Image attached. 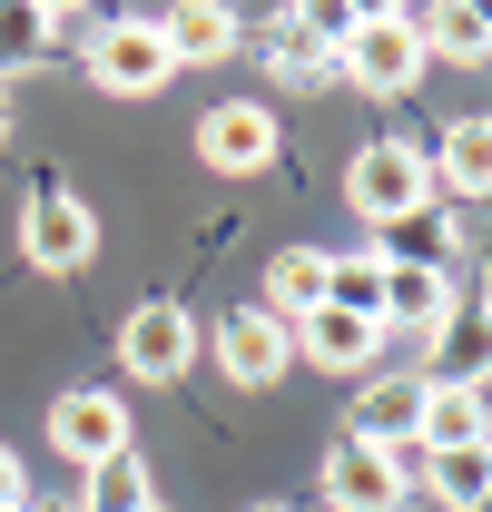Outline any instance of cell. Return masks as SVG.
Returning a JSON list of instances; mask_svg holds the SVG:
<instances>
[{
    "mask_svg": "<svg viewBox=\"0 0 492 512\" xmlns=\"http://www.w3.org/2000/svg\"><path fill=\"white\" fill-rule=\"evenodd\" d=\"M335 79H355L365 99H414V79H424V40H414V10L355 0V30H345V50H335Z\"/></svg>",
    "mask_w": 492,
    "mask_h": 512,
    "instance_id": "cell-1",
    "label": "cell"
},
{
    "mask_svg": "<svg viewBox=\"0 0 492 512\" xmlns=\"http://www.w3.org/2000/svg\"><path fill=\"white\" fill-rule=\"evenodd\" d=\"M79 60H89V89H109V99H158V89L178 79V60H168V40H158L148 10L99 20V30L79 40Z\"/></svg>",
    "mask_w": 492,
    "mask_h": 512,
    "instance_id": "cell-2",
    "label": "cell"
},
{
    "mask_svg": "<svg viewBox=\"0 0 492 512\" xmlns=\"http://www.w3.org/2000/svg\"><path fill=\"white\" fill-rule=\"evenodd\" d=\"M345 197H355V217H365V227H394V217L433 207L424 148H414V138H365V148L345 158Z\"/></svg>",
    "mask_w": 492,
    "mask_h": 512,
    "instance_id": "cell-3",
    "label": "cell"
},
{
    "mask_svg": "<svg viewBox=\"0 0 492 512\" xmlns=\"http://www.w3.org/2000/svg\"><path fill=\"white\" fill-rule=\"evenodd\" d=\"M99 256V217H89V197L79 188H30V207H20V266H40V276H79Z\"/></svg>",
    "mask_w": 492,
    "mask_h": 512,
    "instance_id": "cell-4",
    "label": "cell"
},
{
    "mask_svg": "<svg viewBox=\"0 0 492 512\" xmlns=\"http://www.w3.org/2000/svg\"><path fill=\"white\" fill-rule=\"evenodd\" d=\"M315 493H325V512H404V503H414V473H404V453L325 444V463H315Z\"/></svg>",
    "mask_w": 492,
    "mask_h": 512,
    "instance_id": "cell-5",
    "label": "cell"
},
{
    "mask_svg": "<svg viewBox=\"0 0 492 512\" xmlns=\"http://www.w3.org/2000/svg\"><path fill=\"white\" fill-rule=\"evenodd\" d=\"M345 30H355V0H306V10H276V20H266V69H276V79H335Z\"/></svg>",
    "mask_w": 492,
    "mask_h": 512,
    "instance_id": "cell-6",
    "label": "cell"
},
{
    "mask_svg": "<svg viewBox=\"0 0 492 512\" xmlns=\"http://www.w3.org/2000/svg\"><path fill=\"white\" fill-rule=\"evenodd\" d=\"M197 355H217V375H227V384L266 394V384L296 365V325H276L266 306H237V316L217 325V335H197Z\"/></svg>",
    "mask_w": 492,
    "mask_h": 512,
    "instance_id": "cell-7",
    "label": "cell"
},
{
    "mask_svg": "<svg viewBox=\"0 0 492 512\" xmlns=\"http://www.w3.org/2000/svg\"><path fill=\"white\" fill-rule=\"evenodd\" d=\"M119 365H128L138 384H178L187 365H197V316H187L178 296L128 306V325H119Z\"/></svg>",
    "mask_w": 492,
    "mask_h": 512,
    "instance_id": "cell-8",
    "label": "cell"
},
{
    "mask_svg": "<svg viewBox=\"0 0 492 512\" xmlns=\"http://www.w3.org/2000/svg\"><path fill=\"white\" fill-rule=\"evenodd\" d=\"M50 453L60 463H109V453H128V404L109 394V384H69L60 404H50Z\"/></svg>",
    "mask_w": 492,
    "mask_h": 512,
    "instance_id": "cell-9",
    "label": "cell"
},
{
    "mask_svg": "<svg viewBox=\"0 0 492 512\" xmlns=\"http://www.w3.org/2000/svg\"><path fill=\"white\" fill-rule=\"evenodd\" d=\"M197 158H207L217 178H256V168L276 158V109H266V99H217V109L197 119Z\"/></svg>",
    "mask_w": 492,
    "mask_h": 512,
    "instance_id": "cell-10",
    "label": "cell"
},
{
    "mask_svg": "<svg viewBox=\"0 0 492 512\" xmlns=\"http://www.w3.org/2000/svg\"><path fill=\"white\" fill-rule=\"evenodd\" d=\"M374 266H414V276H463V217L453 207H414L394 227H374Z\"/></svg>",
    "mask_w": 492,
    "mask_h": 512,
    "instance_id": "cell-11",
    "label": "cell"
},
{
    "mask_svg": "<svg viewBox=\"0 0 492 512\" xmlns=\"http://www.w3.org/2000/svg\"><path fill=\"white\" fill-rule=\"evenodd\" d=\"M414 414H424V375H365L355 384V434L345 444H374V453H414Z\"/></svg>",
    "mask_w": 492,
    "mask_h": 512,
    "instance_id": "cell-12",
    "label": "cell"
},
{
    "mask_svg": "<svg viewBox=\"0 0 492 512\" xmlns=\"http://www.w3.org/2000/svg\"><path fill=\"white\" fill-rule=\"evenodd\" d=\"M463 306V276H414V266H384V345H424L433 325Z\"/></svg>",
    "mask_w": 492,
    "mask_h": 512,
    "instance_id": "cell-13",
    "label": "cell"
},
{
    "mask_svg": "<svg viewBox=\"0 0 492 512\" xmlns=\"http://www.w3.org/2000/svg\"><path fill=\"white\" fill-rule=\"evenodd\" d=\"M424 168H433V207H473L483 197V178H492V128L483 119H443V138L424 148Z\"/></svg>",
    "mask_w": 492,
    "mask_h": 512,
    "instance_id": "cell-14",
    "label": "cell"
},
{
    "mask_svg": "<svg viewBox=\"0 0 492 512\" xmlns=\"http://www.w3.org/2000/svg\"><path fill=\"white\" fill-rule=\"evenodd\" d=\"M414 444H424V453H463V444H483V375H424Z\"/></svg>",
    "mask_w": 492,
    "mask_h": 512,
    "instance_id": "cell-15",
    "label": "cell"
},
{
    "mask_svg": "<svg viewBox=\"0 0 492 512\" xmlns=\"http://www.w3.org/2000/svg\"><path fill=\"white\" fill-rule=\"evenodd\" d=\"M158 20V40H168V60L178 69H207V60H237L246 20L237 10H217V0H178V10H148Z\"/></svg>",
    "mask_w": 492,
    "mask_h": 512,
    "instance_id": "cell-16",
    "label": "cell"
},
{
    "mask_svg": "<svg viewBox=\"0 0 492 512\" xmlns=\"http://www.w3.org/2000/svg\"><path fill=\"white\" fill-rule=\"evenodd\" d=\"M296 355L325 365V375H374V355H384V325L374 316H335V306H315L296 325Z\"/></svg>",
    "mask_w": 492,
    "mask_h": 512,
    "instance_id": "cell-17",
    "label": "cell"
},
{
    "mask_svg": "<svg viewBox=\"0 0 492 512\" xmlns=\"http://www.w3.org/2000/svg\"><path fill=\"white\" fill-rule=\"evenodd\" d=\"M414 40H424V60L483 69V50H492V20L473 10V0H443V10H414Z\"/></svg>",
    "mask_w": 492,
    "mask_h": 512,
    "instance_id": "cell-18",
    "label": "cell"
},
{
    "mask_svg": "<svg viewBox=\"0 0 492 512\" xmlns=\"http://www.w3.org/2000/svg\"><path fill=\"white\" fill-rule=\"evenodd\" d=\"M148 503H158V473H148V453H138V444L79 473V512H148Z\"/></svg>",
    "mask_w": 492,
    "mask_h": 512,
    "instance_id": "cell-19",
    "label": "cell"
},
{
    "mask_svg": "<svg viewBox=\"0 0 492 512\" xmlns=\"http://www.w3.org/2000/svg\"><path fill=\"white\" fill-rule=\"evenodd\" d=\"M325 256L335 247H286L276 266H266V316L276 325H306L315 306H325Z\"/></svg>",
    "mask_w": 492,
    "mask_h": 512,
    "instance_id": "cell-20",
    "label": "cell"
},
{
    "mask_svg": "<svg viewBox=\"0 0 492 512\" xmlns=\"http://www.w3.org/2000/svg\"><path fill=\"white\" fill-rule=\"evenodd\" d=\"M424 493H433L443 512H483V503H492V453H483V444L424 453Z\"/></svg>",
    "mask_w": 492,
    "mask_h": 512,
    "instance_id": "cell-21",
    "label": "cell"
},
{
    "mask_svg": "<svg viewBox=\"0 0 492 512\" xmlns=\"http://www.w3.org/2000/svg\"><path fill=\"white\" fill-rule=\"evenodd\" d=\"M50 50H60L50 0H0V69H40Z\"/></svg>",
    "mask_w": 492,
    "mask_h": 512,
    "instance_id": "cell-22",
    "label": "cell"
},
{
    "mask_svg": "<svg viewBox=\"0 0 492 512\" xmlns=\"http://www.w3.org/2000/svg\"><path fill=\"white\" fill-rule=\"evenodd\" d=\"M325 306L335 316H384V266L374 256H325Z\"/></svg>",
    "mask_w": 492,
    "mask_h": 512,
    "instance_id": "cell-23",
    "label": "cell"
},
{
    "mask_svg": "<svg viewBox=\"0 0 492 512\" xmlns=\"http://www.w3.org/2000/svg\"><path fill=\"white\" fill-rule=\"evenodd\" d=\"M0 503H30V463H20L10 444H0Z\"/></svg>",
    "mask_w": 492,
    "mask_h": 512,
    "instance_id": "cell-24",
    "label": "cell"
},
{
    "mask_svg": "<svg viewBox=\"0 0 492 512\" xmlns=\"http://www.w3.org/2000/svg\"><path fill=\"white\" fill-rule=\"evenodd\" d=\"M0 138H10V99H0Z\"/></svg>",
    "mask_w": 492,
    "mask_h": 512,
    "instance_id": "cell-25",
    "label": "cell"
},
{
    "mask_svg": "<svg viewBox=\"0 0 492 512\" xmlns=\"http://www.w3.org/2000/svg\"><path fill=\"white\" fill-rule=\"evenodd\" d=\"M246 512H286V503H246Z\"/></svg>",
    "mask_w": 492,
    "mask_h": 512,
    "instance_id": "cell-26",
    "label": "cell"
},
{
    "mask_svg": "<svg viewBox=\"0 0 492 512\" xmlns=\"http://www.w3.org/2000/svg\"><path fill=\"white\" fill-rule=\"evenodd\" d=\"M0 512H40V503H0Z\"/></svg>",
    "mask_w": 492,
    "mask_h": 512,
    "instance_id": "cell-27",
    "label": "cell"
},
{
    "mask_svg": "<svg viewBox=\"0 0 492 512\" xmlns=\"http://www.w3.org/2000/svg\"><path fill=\"white\" fill-rule=\"evenodd\" d=\"M148 512H168V503H148Z\"/></svg>",
    "mask_w": 492,
    "mask_h": 512,
    "instance_id": "cell-28",
    "label": "cell"
},
{
    "mask_svg": "<svg viewBox=\"0 0 492 512\" xmlns=\"http://www.w3.org/2000/svg\"><path fill=\"white\" fill-rule=\"evenodd\" d=\"M40 512H50V503H40Z\"/></svg>",
    "mask_w": 492,
    "mask_h": 512,
    "instance_id": "cell-29",
    "label": "cell"
}]
</instances>
